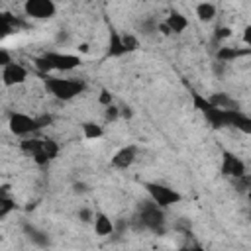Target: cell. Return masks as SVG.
Returning <instances> with one entry per match:
<instances>
[{
    "label": "cell",
    "mask_w": 251,
    "mask_h": 251,
    "mask_svg": "<svg viewBox=\"0 0 251 251\" xmlns=\"http://www.w3.org/2000/svg\"><path fill=\"white\" fill-rule=\"evenodd\" d=\"M82 59L80 55L75 53H61V51H45L43 55L33 59V65L37 67V71H41L45 76L47 73H71L76 67H80Z\"/></svg>",
    "instance_id": "1"
},
{
    "label": "cell",
    "mask_w": 251,
    "mask_h": 251,
    "mask_svg": "<svg viewBox=\"0 0 251 251\" xmlns=\"http://www.w3.org/2000/svg\"><path fill=\"white\" fill-rule=\"evenodd\" d=\"M45 88L57 98V100H73L78 94H82L86 90V82L80 78H61V76H45L43 78Z\"/></svg>",
    "instance_id": "2"
},
{
    "label": "cell",
    "mask_w": 251,
    "mask_h": 251,
    "mask_svg": "<svg viewBox=\"0 0 251 251\" xmlns=\"http://www.w3.org/2000/svg\"><path fill=\"white\" fill-rule=\"evenodd\" d=\"M139 224L143 229H149L151 233L163 235L167 231V220H165V210L159 208L153 200L141 202L139 204Z\"/></svg>",
    "instance_id": "3"
},
{
    "label": "cell",
    "mask_w": 251,
    "mask_h": 251,
    "mask_svg": "<svg viewBox=\"0 0 251 251\" xmlns=\"http://www.w3.org/2000/svg\"><path fill=\"white\" fill-rule=\"evenodd\" d=\"M190 96H192V106H194V110H198V112L204 116V120H206L214 129L227 127V110L216 108L214 104H210L208 96L198 94V92H194V90L190 92Z\"/></svg>",
    "instance_id": "4"
},
{
    "label": "cell",
    "mask_w": 251,
    "mask_h": 251,
    "mask_svg": "<svg viewBox=\"0 0 251 251\" xmlns=\"http://www.w3.org/2000/svg\"><path fill=\"white\" fill-rule=\"evenodd\" d=\"M145 190H147V196L149 200H153L159 208H169V206H175L182 200L180 192H176L175 188L167 186V184H161V182H145L143 184Z\"/></svg>",
    "instance_id": "5"
},
{
    "label": "cell",
    "mask_w": 251,
    "mask_h": 251,
    "mask_svg": "<svg viewBox=\"0 0 251 251\" xmlns=\"http://www.w3.org/2000/svg\"><path fill=\"white\" fill-rule=\"evenodd\" d=\"M8 127L14 135L27 137L29 133L39 129V124H37V118H33V116H27L24 112H12L8 116Z\"/></svg>",
    "instance_id": "6"
},
{
    "label": "cell",
    "mask_w": 251,
    "mask_h": 251,
    "mask_svg": "<svg viewBox=\"0 0 251 251\" xmlns=\"http://www.w3.org/2000/svg\"><path fill=\"white\" fill-rule=\"evenodd\" d=\"M24 14L31 20H51L57 14V4L53 0H27Z\"/></svg>",
    "instance_id": "7"
},
{
    "label": "cell",
    "mask_w": 251,
    "mask_h": 251,
    "mask_svg": "<svg viewBox=\"0 0 251 251\" xmlns=\"http://www.w3.org/2000/svg\"><path fill=\"white\" fill-rule=\"evenodd\" d=\"M220 173L227 178H241L243 175H247V169H245V163L231 151H222V163H220Z\"/></svg>",
    "instance_id": "8"
},
{
    "label": "cell",
    "mask_w": 251,
    "mask_h": 251,
    "mask_svg": "<svg viewBox=\"0 0 251 251\" xmlns=\"http://www.w3.org/2000/svg\"><path fill=\"white\" fill-rule=\"evenodd\" d=\"M27 69L24 67V65H20V63H10L8 67H4L2 69V84L4 86H16V84H22V82H25V78H27Z\"/></svg>",
    "instance_id": "9"
},
{
    "label": "cell",
    "mask_w": 251,
    "mask_h": 251,
    "mask_svg": "<svg viewBox=\"0 0 251 251\" xmlns=\"http://www.w3.org/2000/svg\"><path fill=\"white\" fill-rule=\"evenodd\" d=\"M22 231H24V235H25L35 247H49V245H51L49 233H47L45 229L37 227L35 224H29V222L22 224Z\"/></svg>",
    "instance_id": "10"
},
{
    "label": "cell",
    "mask_w": 251,
    "mask_h": 251,
    "mask_svg": "<svg viewBox=\"0 0 251 251\" xmlns=\"http://www.w3.org/2000/svg\"><path fill=\"white\" fill-rule=\"evenodd\" d=\"M135 157H137V147H135V145H126V147H122V149H118V151L114 153L110 165H112L114 169H122V171H124V169H127V167L133 165Z\"/></svg>",
    "instance_id": "11"
},
{
    "label": "cell",
    "mask_w": 251,
    "mask_h": 251,
    "mask_svg": "<svg viewBox=\"0 0 251 251\" xmlns=\"http://www.w3.org/2000/svg\"><path fill=\"white\" fill-rule=\"evenodd\" d=\"M106 55L108 57H122V55H127V49H126V43H124V33H120L116 27L110 25V35H108V49H106Z\"/></svg>",
    "instance_id": "12"
},
{
    "label": "cell",
    "mask_w": 251,
    "mask_h": 251,
    "mask_svg": "<svg viewBox=\"0 0 251 251\" xmlns=\"http://www.w3.org/2000/svg\"><path fill=\"white\" fill-rule=\"evenodd\" d=\"M227 127H235L241 133L251 135V116L243 114L241 110H227Z\"/></svg>",
    "instance_id": "13"
},
{
    "label": "cell",
    "mask_w": 251,
    "mask_h": 251,
    "mask_svg": "<svg viewBox=\"0 0 251 251\" xmlns=\"http://www.w3.org/2000/svg\"><path fill=\"white\" fill-rule=\"evenodd\" d=\"M92 226H94V231H96V235H100V237H106V235H112L114 233V222L110 220V216L108 214H104V212H96L94 214V220H92Z\"/></svg>",
    "instance_id": "14"
},
{
    "label": "cell",
    "mask_w": 251,
    "mask_h": 251,
    "mask_svg": "<svg viewBox=\"0 0 251 251\" xmlns=\"http://www.w3.org/2000/svg\"><path fill=\"white\" fill-rule=\"evenodd\" d=\"M165 25L169 27V31H171V33H182V31L188 27V20H186V16H184V14H180V12L173 10V12L165 18Z\"/></svg>",
    "instance_id": "15"
},
{
    "label": "cell",
    "mask_w": 251,
    "mask_h": 251,
    "mask_svg": "<svg viewBox=\"0 0 251 251\" xmlns=\"http://www.w3.org/2000/svg\"><path fill=\"white\" fill-rule=\"evenodd\" d=\"M208 100H210V104H214L220 110H239L237 102L226 92H214V94L208 96Z\"/></svg>",
    "instance_id": "16"
},
{
    "label": "cell",
    "mask_w": 251,
    "mask_h": 251,
    "mask_svg": "<svg viewBox=\"0 0 251 251\" xmlns=\"http://www.w3.org/2000/svg\"><path fill=\"white\" fill-rule=\"evenodd\" d=\"M196 16L200 22H212L216 18V4H210V2L196 4Z\"/></svg>",
    "instance_id": "17"
},
{
    "label": "cell",
    "mask_w": 251,
    "mask_h": 251,
    "mask_svg": "<svg viewBox=\"0 0 251 251\" xmlns=\"http://www.w3.org/2000/svg\"><path fill=\"white\" fill-rule=\"evenodd\" d=\"M247 53H251V49H249V51H243V49H237V47H220L216 55H218L220 61L227 63V61H233V59L243 57V55H247Z\"/></svg>",
    "instance_id": "18"
},
{
    "label": "cell",
    "mask_w": 251,
    "mask_h": 251,
    "mask_svg": "<svg viewBox=\"0 0 251 251\" xmlns=\"http://www.w3.org/2000/svg\"><path fill=\"white\" fill-rule=\"evenodd\" d=\"M6 188H8V186H2V194H0V218H2V220H4L10 212L16 210V200H14L12 196H8Z\"/></svg>",
    "instance_id": "19"
},
{
    "label": "cell",
    "mask_w": 251,
    "mask_h": 251,
    "mask_svg": "<svg viewBox=\"0 0 251 251\" xmlns=\"http://www.w3.org/2000/svg\"><path fill=\"white\" fill-rule=\"evenodd\" d=\"M82 135L86 139H100L104 135V127L94 124V122H84L82 124Z\"/></svg>",
    "instance_id": "20"
},
{
    "label": "cell",
    "mask_w": 251,
    "mask_h": 251,
    "mask_svg": "<svg viewBox=\"0 0 251 251\" xmlns=\"http://www.w3.org/2000/svg\"><path fill=\"white\" fill-rule=\"evenodd\" d=\"M124 43H126L127 53H131V51H135V49L139 47V39H137L133 33H124Z\"/></svg>",
    "instance_id": "21"
},
{
    "label": "cell",
    "mask_w": 251,
    "mask_h": 251,
    "mask_svg": "<svg viewBox=\"0 0 251 251\" xmlns=\"http://www.w3.org/2000/svg\"><path fill=\"white\" fill-rule=\"evenodd\" d=\"M235 186H237V190H249L251 192V175L247 173L241 178H237L235 180Z\"/></svg>",
    "instance_id": "22"
},
{
    "label": "cell",
    "mask_w": 251,
    "mask_h": 251,
    "mask_svg": "<svg viewBox=\"0 0 251 251\" xmlns=\"http://www.w3.org/2000/svg\"><path fill=\"white\" fill-rule=\"evenodd\" d=\"M112 100H114L112 92L106 90V88H102V90H100V96H98V102H100L104 108H108V106H112Z\"/></svg>",
    "instance_id": "23"
},
{
    "label": "cell",
    "mask_w": 251,
    "mask_h": 251,
    "mask_svg": "<svg viewBox=\"0 0 251 251\" xmlns=\"http://www.w3.org/2000/svg\"><path fill=\"white\" fill-rule=\"evenodd\" d=\"M104 118H106V122H116L118 118H120V108L118 106H108L106 108V112H104Z\"/></svg>",
    "instance_id": "24"
},
{
    "label": "cell",
    "mask_w": 251,
    "mask_h": 251,
    "mask_svg": "<svg viewBox=\"0 0 251 251\" xmlns=\"http://www.w3.org/2000/svg\"><path fill=\"white\" fill-rule=\"evenodd\" d=\"M214 35H216V39H227V37H231V27H227V25H218Z\"/></svg>",
    "instance_id": "25"
},
{
    "label": "cell",
    "mask_w": 251,
    "mask_h": 251,
    "mask_svg": "<svg viewBox=\"0 0 251 251\" xmlns=\"http://www.w3.org/2000/svg\"><path fill=\"white\" fill-rule=\"evenodd\" d=\"M10 63H14V59H12V55L8 53V49H0V67L4 69V67H8Z\"/></svg>",
    "instance_id": "26"
},
{
    "label": "cell",
    "mask_w": 251,
    "mask_h": 251,
    "mask_svg": "<svg viewBox=\"0 0 251 251\" xmlns=\"http://www.w3.org/2000/svg\"><path fill=\"white\" fill-rule=\"evenodd\" d=\"M94 214H96V212H92V210H88V208H82V210L78 212V220H82V222H92V220H94Z\"/></svg>",
    "instance_id": "27"
},
{
    "label": "cell",
    "mask_w": 251,
    "mask_h": 251,
    "mask_svg": "<svg viewBox=\"0 0 251 251\" xmlns=\"http://www.w3.org/2000/svg\"><path fill=\"white\" fill-rule=\"evenodd\" d=\"M35 118H37L39 129H41V127H45V126H49V124L53 122V116H51V114H43V116H35Z\"/></svg>",
    "instance_id": "28"
},
{
    "label": "cell",
    "mask_w": 251,
    "mask_h": 251,
    "mask_svg": "<svg viewBox=\"0 0 251 251\" xmlns=\"http://www.w3.org/2000/svg\"><path fill=\"white\" fill-rule=\"evenodd\" d=\"M73 190H75L76 194H84V192H88L90 188H88L86 182H75V184H73Z\"/></svg>",
    "instance_id": "29"
},
{
    "label": "cell",
    "mask_w": 251,
    "mask_h": 251,
    "mask_svg": "<svg viewBox=\"0 0 251 251\" xmlns=\"http://www.w3.org/2000/svg\"><path fill=\"white\" fill-rule=\"evenodd\" d=\"M131 116H133V112H131V108H129V106H122V108H120V118L129 120Z\"/></svg>",
    "instance_id": "30"
},
{
    "label": "cell",
    "mask_w": 251,
    "mask_h": 251,
    "mask_svg": "<svg viewBox=\"0 0 251 251\" xmlns=\"http://www.w3.org/2000/svg\"><path fill=\"white\" fill-rule=\"evenodd\" d=\"M243 43H247V45H251V25H245L243 27Z\"/></svg>",
    "instance_id": "31"
},
{
    "label": "cell",
    "mask_w": 251,
    "mask_h": 251,
    "mask_svg": "<svg viewBox=\"0 0 251 251\" xmlns=\"http://www.w3.org/2000/svg\"><path fill=\"white\" fill-rule=\"evenodd\" d=\"M180 251H202L200 247H184V249H180Z\"/></svg>",
    "instance_id": "32"
},
{
    "label": "cell",
    "mask_w": 251,
    "mask_h": 251,
    "mask_svg": "<svg viewBox=\"0 0 251 251\" xmlns=\"http://www.w3.org/2000/svg\"><path fill=\"white\" fill-rule=\"evenodd\" d=\"M80 51L86 53V51H88V45H86V43H80Z\"/></svg>",
    "instance_id": "33"
}]
</instances>
